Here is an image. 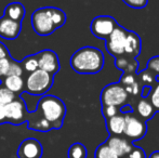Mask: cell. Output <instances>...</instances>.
<instances>
[{
	"instance_id": "1",
	"label": "cell",
	"mask_w": 159,
	"mask_h": 158,
	"mask_svg": "<svg viewBox=\"0 0 159 158\" xmlns=\"http://www.w3.org/2000/svg\"><path fill=\"white\" fill-rule=\"evenodd\" d=\"M70 66L78 74H98L104 67V54L94 47L80 48L71 55Z\"/></svg>"
},
{
	"instance_id": "2",
	"label": "cell",
	"mask_w": 159,
	"mask_h": 158,
	"mask_svg": "<svg viewBox=\"0 0 159 158\" xmlns=\"http://www.w3.org/2000/svg\"><path fill=\"white\" fill-rule=\"evenodd\" d=\"M36 111L50 124L52 129L59 130L62 128L66 116V106L60 97L55 95H42L38 101Z\"/></svg>"
},
{
	"instance_id": "3",
	"label": "cell",
	"mask_w": 159,
	"mask_h": 158,
	"mask_svg": "<svg viewBox=\"0 0 159 158\" xmlns=\"http://www.w3.org/2000/svg\"><path fill=\"white\" fill-rule=\"evenodd\" d=\"M53 77L54 76L38 68L37 70L28 74V76L24 80V90L30 95L42 97L50 90L54 84Z\"/></svg>"
},
{
	"instance_id": "4",
	"label": "cell",
	"mask_w": 159,
	"mask_h": 158,
	"mask_svg": "<svg viewBox=\"0 0 159 158\" xmlns=\"http://www.w3.org/2000/svg\"><path fill=\"white\" fill-rule=\"evenodd\" d=\"M128 97H129V94L120 82H114V84L105 86L100 95L102 106L111 105L117 106L119 108L127 104Z\"/></svg>"
},
{
	"instance_id": "5",
	"label": "cell",
	"mask_w": 159,
	"mask_h": 158,
	"mask_svg": "<svg viewBox=\"0 0 159 158\" xmlns=\"http://www.w3.org/2000/svg\"><path fill=\"white\" fill-rule=\"evenodd\" d=\"M32 26L34 32L39 36H49L57 30L48 7L34 11L32 14Z\"/></svg>"
},
{
	"instance_id": "6",
	"label": "cell",
	"mask_w": 159,
	"mask_h": 158,
	"mask_svg": "<svg viewBox=\"0 0 159 158\" xmlns=\"http://www.w3.org/2000/svg\"><path fill=\"white\" fill-rule=\"evenodd\" d=\"M126 124H125L124 134L131 142L143 139L147 133L146 121L141 119L134 112L125 114Z\"/></svg>"
},
{
	"instance_id": "7",
	"label": "cell",
	"mask_w": 159,
	"mask_h": 158,
	"mask_svg": "<svg viewBox=\"0 0 159 158\" xmlns=\"http://www.w3.org/2000/svg\"><path fill=\"white\" fill-rule=\"evenodd\" d=\"M7 115V124L20 126L27 121L28 111L21 95H17L11 103L4 105Z\"/></svg>"
},
{
	"instance_id": "8",
	"label": "cell",
	"mask_w": 159,
	"mask_h": 158,
	"mask_svg": "<svg viewBox=\"0 0 159 158\" xmlns=\"http://www.w3.org/2000/svg\"><path fill=\"white\" fill-rule=\"evenodd\" d=\"M128 30L118 25L113 30L108 38L105 39L106 41V50L113 56L117 57L120 55H125V46H126Z\"/></svg>"
},
{
	"instance_id": "9",
	"label": "cell",
	"mask_w": 159,
	"mask_h": 158,
	"mask_svg": "<svg viewBox=\"0 0 159 158\" xmlns=\"http://www.w3.org/2000/svg\"><path fill=\"white\" fill-rule=\"evenodd\" d=\"M118 26V23L113 16L109 15H100L92 20L90 25L91 33L93 36L100 39L108 38L113 30Z\"/></svg>"
},
{
	"instance_id": "10",
	"label": "cell",
	"mask_w": 159,
	"mask_h": 158,
	"mask_svg": "<svg viewBox=\"0 0 159 158\" xmlns=\"http://www.w3.org/2000/svg\"><path fill=\"white\" fill-rule=\"evenodd\" d=\"M38 60V67L39 70H44L48 74L54 76L60 70V61L57 54L52 50H42L39 53H37Z\"/></svg>"
},
{
	"instance_id": "11",
	"label": "cell",
	"mask_w": 159,
	"mask_h": 158,
	"mask_svg": "<svg viewBox=\"0 0 159 158\" xmlns=\"http://www.w3.org/2000/svg\"><path fill=\"white\" fill-rule=\"evenodd\" d=\"M43 148L37 139H25L19 146L17 157L19 158H41Z\"/></svg>"
},
{
	"instance_id": "12",
	"label": "cell",
	"mask_w": 159,
	"mask_h": 158,
	"mask_svg": "<svg viewBox=\"0 0 159 158\" xmlns=\"http://www.w3.org/2000/svg\"><path fill=\"white\" fill-rule=\"evenodd\" d=\"M105 143L115 152V154L119 158L126 157L134 145L130 140L121 135H109Z\"/></svg>"
},
{
	"instance_id": "13",
	"label": "cell",
	"mask_w": 159,
	"mask_h": 158,
	"mask_svg": "<svg viewBox=\"0 0 159 158\" xmlns=\"http://www.w3.org/2000/svg\"><path fill=\"white\" fill-rule=\"evenodd\" d=\"M22 30V23L12 21L6 16L0 17V37L3 39H16Z\"/></svg>"
},
{
	"instance_id": "14",
	"label": "cell",
	"mask_w": 159,
	"mask_h": 158,
	"mask_svg": "<svg viewBox=\"0 0 159 158\" xmlns=\"http://www.w3.org/2000/svg\"><path fill=\"white\" fill-rule=\"evenodd\" d=\"M142 49V41L136 33L128 30L126 46H125V55L131 59H136L141 53Z\"/></svg>"
},
{
	"instance_id": "15",
	"label": "cell",
	"mask_w": 159,
	"mask_h": 158,
	"mask_svg": "<svg viewBox=\"0 0 159 158\" xmlns=\"http://www.w3.org/2000/svg\"><path fill=\"white\" fill-rule=\"evenodd\" d=\"M27 122L28 129L35 131H40V132H48L52 130L50 124L44 118H42L41 115L35 111V112H28L27 115Z\"/></svg>"
},
{
	"instance_id": "16",
	"label": "cell",
	"mask_w": 159,
	"mask_h": 158,
	"mask_svg": "<svg viewBox=\"0 0 159 158\" xmlns=\"http://www.w3.org/2000/svg\"><path fill=\"white\" fill-rule=\"evenodd\" d=\"M126 124V117L122 113H118L117 115L106 119V128L109 135H122Z\"/></svg>"
},
{
	"instance_id": "17",
	"label": "cell",
	"mask_w": 159,
	"mask_h": 158,
	"mask_svg": "<svg viewBox=\"0 0 159 158\" xmlns=\"http://www.w3.org/2000/svg\"><path fill=\"white\" fill-rule=\"evenodd\" d=\"M115 65L118 70H122L124 74H136L139 68V62L136 59H131L126 55L115 57Z\"/></svg>"
},
{
	"instance_id": "18",
	"label": "cell",
	"mask_w": 159,
	"mask_h": 158,
	"mask_svg": "<svg viewBox=\"0 0 159 158\" xmlns=\"http://www.w3.org/2000/svg\"><path fill=\"white\" fill-rule=\"evenodd\" d=\"M25 8L21 2H11L4 9V15L3 16L12 20V21L22 23L24 16H25Z\"/></svg>"
},
{
	"instance_id": "19",
	"label": "cell",
	"mask_w": 159,
	"mask_h": 158,
	"mask_svg": "<svg viewBox=\"0 0 159 158\" xmlns=\"http://www.w3.org/2000/svg\"><path fill=\"white\" fill-rule=\"evenodd\" d=\"M136 115L140 117L141 119H143L144 121H148L149 119H152L156 114L155 108L153 107V105L151 104V102L148 101V99H141L136 104Z\"/></svg>"
},
{
	"instance_id": "20",
	"label": "cell",
	"mask_w": 159,
	"mask_h": 158,
	"mask_svg": "<svg viewBox=\"0 0 159 158\" xmlns=\"http://www.w3.org/2000/svg\"><path fill=\"white\" fill-rule=\"evenodd\" d=\"M1 84L7 89H9L11 92L19 95L24 90V84H25V81H24L22 76H8L2 80Z\"/></svg>"
},
{
	"instance_id": "21",
	"label": "cell",
	"mask_w": 159,
	"mask_h": 158,
	"mask_svg": "<svg viewBox=\"0 0 159 158\" xmlns=\"http://www.w3.org/2000/svg\"><path fill=\"white\" fill-rule=\"evenodd\" d=\"M48 9L57 29L62 27L66 23V14H65V12L63 10H61V9L55 8V7H48Z\"/></svg>"
},
{
	"instance_id": "22",
	"label": "cell",
	"mask_w": 159,
	"mask_h": 158,
	"mask_svg": "<svg viewBox=\"0 0 159 158\" xmlns=\"http://www.w3.org/2000/svg\"><path fill=\"white\" fill-rule=\"evenodd\" d=\"M88 151L82 143H74L70 145L67 152L68 158H87Z\"/></svg>"
},
{
	"instance_id": "23",
	"label": "cell",
	"mask_w": 159,
	"mask_h": 158,
	"mask_svg": "<svg viewBox=\"0 0 159 158\" xmlns=\"http://www.w3.org/2000/svg\"><path fill=\"white\" fill-rule=\"evenodd\" d=\"M21 65L23 67V70L26 72L27 74H30V73L37 70L38 68V60H37V55L36 54H32L28 55V56L24 57V60L21 62Z\"/></svg>"
},
{
	"instance_id": "24",
	"label": "cell",
	"mask_w": 159,
	"mask_h": 158,
	"mask_svg": "<svg viewBox=\"0 0 159 158\" xmlns=\"http://www.w3.org/2000/svg\"><path fill=\"white\" fill-rule=\"evenodd\" d=\"M94 158H119L106 143H102L95 150Z\"/></svg>"
},
{
	"instance_id": "25",
	"label": "cell",
	"mask_w": 159,
	"mask_h": 158,
	"mask_svg": "<svg viewBox=\"0 0 159 158\" xmlns=\"http://www.w3.org/2000/svg\"><path fill=\"white\" fill-rule=\"evenodd\" d=\"M136 78H138L139 82H140L142 87L143 86L153 87L156 84V76L152 72H149L148 70L136 74Z\"/></svg>"
},
{
	"instance_id": "26",
	"label": "cell",
	"mask_w": 159,
	"mask_h": 158,
	"mask_svg": "<svg viewBox=\"0 0 159 158\" xmlns=\"http://www.w3.org/2000/svg\"><path fill=\"white\" fill-rule=\"evenodd\" d=\"M148 101L155 108L156 113L159 112V81H156V84L152 87L151 92H149L148 97H147Z\"/></svg>"
},
{
	"instance_id": "27",
	"label": "cell",
	"mask_w": 159,
	"mask_h": 158,
	"mask_svg": "<svg viewBox=\"0 0 159 158\" xmlns=\"http://www.w3.org/2000/svg\"><path fill=\"white\" fill-rule=\"evenodd\" d=\"M17 94H14L11 92L9 89H7L2 84H0V105H7V104L11 103Z\"/></svg>"
},
{
	"instance_id": "28",
	"label": "cell",
	"mask_w": 159,
	"mask_h": 158,
	"mask_svg": "<svg viewBox=\"0 0 159 158\" xmlns=\"http://www.w3.org/2000/svg\"><path fill=\"white\" fill-rule=\"evenodd\" d=\"M147 70L156 76V81H159V55L151 57L147 63Z\"/></svg>"
},
{
	"instance_id": "29",
	"label": "cell",
	"mask_w": 159,
	"mask_h": 158,
	"mask_svg": "<svg viewBox=\"0 0 159 158\" xmlns=\"http://www.w3.org/2000/svg\"><path fill=\"white\" fill-rule=\"evenodd\" d=\"M12 57H4L0 59V81H2L7 76H8L9 70H10V63Z\"/></svg>"
},
{
	"instance_id": "30",
	"label": "cell",
	"mask_w": 159,
	"mask_h": 158,
	"mask_svg": "<svg viewBox=\"0 0 159 158\" xmlns=\"http://www.w3.org/2000/svg\"><path fill=\"white\" fill-rule=\"evenodd\" d=\"M23 73H24V70H23V67H22L21 63H19V62H16L13 59L11 60L10 70H9L8 76H22Z\"/></svg>"
},
{
	"instance_id": "31",
	"label": "cell",
	"mask_w": 159,
	"mask_h": 158,
	"mask_svg": "<svg viewBox=\"0 0 159 158\" xmlns=\"http://www.w3.org/2000/svg\"><path fill=\"white\" fill-rule=\"evenodd\" d=\"M119 107L117 106H111V105H108V106H102V114H103V117L105 119H108L111 117L115 116L119 113Z\"/></svg>"
},
{
	"instance_id": "32",
	"label": "cell",
	"mask_w": 159,
	"mask_h": 158,
	"mask_svg": "<svg viewBox=\"0 0 159 158\" xmlns=\"http://www.w3.org/2000/svg\"><path fill=\"white\" fill-rule=\"evenodd\" d=\"M122 1L132 9H144L148 3V0H122Z\"/></svg>"
},
{
	"instance_id": "33",
	"label": "cell",
	"mask_w": 159,
	"mask_h": 158,
	"mask_svg": "<svg viewBox=\"0 0 159 158\" xmlns=\"http://www.w3.org/2000/svg\"><path fill=\"white\" fill-rule=\"evenodd\" d=\"M125 158H147V157H146V154H145L143 148L133 145L132 150L130 151L129 154H128Z\"/></svg>"
},
{
	"instance_id": "34",
	"label": "cell",
	"mask_w": 159,
	"mask_h": 158,
	"mask_svg": "<svg viewBox=\"0 0 159 158\" xmlns=\"http://www.w3.org/2000/svg\"><path fill=\"white\" fill-rule=\"evenodd\" d=\"M9 56H10V53H9L8 48L6 47V44L0 41V59H4V57Z\"/></svg>"
},
{
	"instance_id": "35",
	"label": "cell",
	"mask_w": 159,
	"mask_h": 158,
	"mask_svg": "<svg viewBox=\"0 0 159 158\" xmlns=\"http://www.w3.org/2000/svg\"><path fill=\"white\" fill-rule=\"evenodd\" d=\"M151 89H152V87L143 86L142 88H141V92H140L141 97H142V99H146V97H148L149 92H151Z\"/></svg>"
},
{
	"instance_id": "36",
	"label": "cell",
	"mask_w": 159,
	"mask_h": 158,
	"mask_svg": "<svg viewBox=\"0 0 159 158\" xmlns=\"http://www.w3.org/2000/svg\"><path fill=\"white\" fill-rule=\"evenodd\" d=\"M7 124V115L4 105H0V124Z\"/></svg>"
},
{
	"instance_id": "37",
	"label": "cell",
	"mask_w": 159,
	"mask_h": 158,
	"mask_svg": "<svg viewBox=\"0 0 159 158\" xmlns=\"http://www.w3.org/2000/svg\"><path fill=\"white\" fill-rule=\"evenodd\" d=\"M119 112L122 113V114H128V113H132V112H134V111H133V108L131 107V105L127 103V104H125L124 106L120 107Z\"/></svg>"
},
{
	"instance_id": "38",
	"label": "cell",
	"mask_w": 159,
	"mask_h": 158,
	"mask_svg": "<svg viewBox=\"0 0 159 158\" xmlns=\"http://www.w3.org/2000/svg\"><path fill=\"white\" fill-rule=\"evenodd\" d=\"M148 158H159V151H155L148 156Z\"/></svg>"
}]
</instances>
